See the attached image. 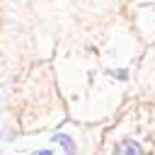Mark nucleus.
<instances>
[{"label":"nucleus","mask_w":155,"mask_h":155,"mask_svg":"<svg viewBox=\"0 0 155 155\" xmlns=\"http://www.w3.org/2000/svg\"><path fill=\"white\" fill-rule=\"evenodd\" d=\"M51 140L63 148V155H75V150H78L75 140H73L70 136H65V133H56V136H51Z\"/></svg>","instance_id":"f257e3e1"},{"label":"nucleus","mask_w":155,"mask_h":155,"mask_svg":"<svg viewBox=\"0 0 155 155\" xmlns=\"http://www.w3.org/2000/svg\"><path fill=\"white\" fill-rule=\"evenodd\" d=\"M116 155H143V148H140V143H136V140L126 138V140H121V143H119Z\"/></svg>","instance_id":"f03ea898"},{"label":"nucleus","mask_w":155,"mask_h":155,"mask_svg":"<svg viewBox=\"0 0 155 155\" xmlns=\"http://www.w3.org/2000/svg\"><path fill=\"white\" fill-rule=\"evenodd\" d=\"M31 155H53V150L51 148H44V150H34Z\"/></svg>","instance_id":"7ed1b4c3"},{"label":"nucleus","mask_w":155,"mask_h":155,"mask_svg":"<svg viewBox=\"0 0 155 155\" xmlns=\"http://www.w3.org/2000/svg\"><path fill=\"white\" fill-rule=\"evenodd\" d=\"M114 75H116L119 80H126V75H128V73H126V70H114Z\"/></svg>","instance_id":"20e7f679"}]
</instances>
